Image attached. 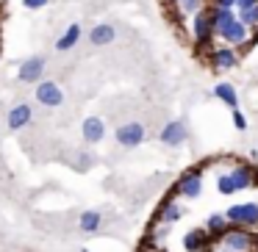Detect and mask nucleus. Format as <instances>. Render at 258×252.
<instances>
[{
    "instance_id": "nucleus-1",
    "label": "nucleus",
    "mask_w": 258,
    "mask_h": 252,
    "mask_svg": "<svg viewBox=\"0 0 258 252\" xmlns=\"http://www.w3.org/2000/svg\"><path fill=\"white\" fill-rule=\"evenodd\" d=\"M255 186H258V172L250 163H236L233 169H228V172H222L217 178V191L222 197H233L239 191L255 189Z\"/></svg>"
},
{
    "instance_id": "nucleus-2",
    "label": "nucleus",
    "mask_w": 258,
    "mask_h": 252,
    "mask_svg": "<svg viewBox=\"0 0 258 252\" xmlns=\"http://www.w3.org/2000/svg\"><path fill=\"white\" fill-rule=\"evenodd\" d=\"M172 189L178 191V197H183V200H197V197L203 194V163L189 166V169H186V172L172 183Z\"/></svg>"
},
{
    "instance_id": "nucleus-3",
    "label": "nucleus",
    "mask_w": 258,
    "mask_h": 252,
    "mask_svg": "<svg viewBox=\"0 0 258 252\" xmlns=\"http://www.w3.org/2000/svg\"><path fill=\"white\" fill-rule=\"evenodd\" d=\"M219 246H225V252H247L252 246H258V235L250 227H230L228 233L219 238Z\"/></svg>"
},
{
    "instance_id": "nucleus-4",
    "label": "nucleus",
    "mask_w": 258,
    "mask_h": 252,
    "mask_svg": "<svg viewBox=\"0 0 258 252\" xmlns=\"http://www.w3.org/2000/svg\"><path fill=\"white\" fill-rule=\"evenodd\" d=\"M214 14H211V6L203 9V12L195 14V20H191V42H195L197 47H208V42L214 39Z\"/></svg>"
},
{
    "instance_id": "nucleus-5",
    "label": "nucleus",
    "mask_w": 258,
    "mask_h": 252,
    "mask_svg": "<svg viewBox=\"0 0 258 252\" xmlns=\"http://www.w3.org/2000/svg\"><path fill=\"white\" fill-rule=\"evenodd\" d=\"M225 216H228V222L236 224V227L255 230L258 227V202H236V205H230L228 211H225Z\"/></svg>"
},
{
    "instance_id": "nucleus-6",
    "label": "nucleus",
    "mask_w": 258,
    "mask_h": 252,
    "mask_svg": "<svg viewBox=\"0 0 258 252\" xmlns=\"http://www.w3.org/2000/svg\"><path fill=\"white\" fill-rule=\"evenodd\" d=\"M239 58H241V53L236 50V47L225 45V42L208 53V61H211V67L217 69V72H228V69H236V67H239Z\"/></svg>"
},
{
    "instance_id": "nucleus-7",
    "label": "nucleus",
    "mask_w": 258,
    "mask_h": 252,
    "mask_svg": "<svg viewBox=\"0 0 258 252\" xmlns=\"http://www.w3.org/2000/svg\"><path fill=\"white\" fill-rule=\"evenodd\" d=\"M114 139H117L119 147H128V150H134V147L145 144L147 139V130L142 122H125L117 128V133H114Z\"/></svg>"
},
{
    "instance_id": "nucleus-8",
    "label": "nucleus",
    "mask_w": 258,
    "mask_h": 252,
    "mask_svg": "<svg viewBox=\"0 0 258 252\" xmlns=\"http://www.w3.org/2000/svg\"><path fill=\"white\" fill-rule=\"evenodd\" d=\"M34 97L39 106L45 108H58L64 103V89L56 83V80H39L34 89Z\"/></svg>"
},
{
    "instance_id": "nucleus-9",
    "label": "nucleus",
    "mask_w": 258,
    "mask_h": 252,
    "mask_svg": "<svg viewBox=\"0 0 258 252\" xmlns=\"http://www.w3.org/2000/svg\"><path fill=\"white\" fill-rule=\"evenodd\" d=\"M189 139V125L183 119H169L161 130H158V141L167 147H180L183 141Z\"/></svg>"
},
{
    "instance_id": "nucleus-10",
    "label": "nucleus",
    "mask_w": 258,
    "mask_h": 252,
    "mask_svg": "<svg viewBox=\"0 0 258 252\" xmlns=\"http://www.w3.org/2000/svg\"><path fill=\"white\" fill-rule=\"evenodd\" d=\"M45 56H28L17 67V80L20 83H39L42 75H45Z\"/></svg>"
},
{
    "instance_id": "nucleus-11",
    "label": "nucleus",
    "mask_w": 258,
    "mask_h": 252,
    "mask_svg": "<svg viewBox=\"0 0 258 252\" xmlns=\"http://www.w3.org/2000/svg\"><path fill=\"white\" fill-rule=\"evenodd\" d=\"M175 197H178V191L175 189H169V194L161 200V205H158V213H156V219L158 222H164V224H175L178 219H183V213H186V208L180 205V202H175Z\"/></svg>"
},
{
    "instance_id": "nucleus-12",
    "label": "nucleus",
    "mask_w": 258,
    "mask_h": 252,
    "mask_svg": "<svg viewBox=\"0 0 258 252\" xmlns=\"http://www.w3.org/2000/svg\"><path fill=\"white\" fill-rule=\"evenodd\" d=\"M211 244H214V238L206 227H195L183 235V249L186 252H208Z\"/></svg>"
},
{
    "instance_id": "nucleus-13",
    "label": "nucleus",
    "mask_w": 258,
    "mask_h": 252,
    "mask_svg": "<svg viewBox=\"0 0 258 252\" xmlns=\"http://www.w3.org/2000/svg\"><path fill=\"white\" fill-rule=\"evenodd\" d=\"M219 39H222L225 45H230V47H236V50H239L241 45H247V42H250V28H247V25L241 23L239 17H236V23L230 25V28L225 31V34L219 36Z\"/></svg>"
},
{
    "instance_id": "nucleus-14",
    "label": "nucleus",
    "mask_w": 258,
    "mask_h": 252,
    "mask_svg": "<svg viewBox=\"0 0 258 252\" xmlns=\"http://www.w3.org/2000/svg\"><path fill=\"white\" fill-rule=\"evenodd\" d=\"M34 119V108L28 106V103H20V106H14L12 111H9V117H6V125H9V130H23L25 125Z\"/></svg>"
},
{
    "instance_id": "nucleus-15",
    "label": "nucleus",
    "mask_w": 258,
    "mask_h": 252,
    "mask_svg": "<svg viewBox=\"0 0 258 252\" xmlns=\"http://www.w3.org/2000/svg\"><path fill=\"white\" fill-rule=\"evenodd\" d=\"M81 136H84L86 144H97L106 136V122L100 117H86L84 125H81Z\"/></svg>"
},
{
    "instance_id": "nucleus-16",
    "label": "nucleus",
    "mask_w": 258,
    "mask_h": 252,
    "mask_svg": "<svg viewBox=\"0 0 258 252\" xmlns=\"http://www.w3.org/2000/svg\"><path fill=\"white\" fill-rule=\"evenodd\" d=\"M211 14H214V34L217 36H222L236 23V17H239L236 9H214V6H211Z\"/></svg>"
},
{
    "instance_id": "nucleus-17",
    "label": "nucleus",
    "mask_w": 258,
    "mask_h": 252,
    "mask_svg": "<svg viewBox=\"0 0 258 252\" xmlns=\"http://www.w3.org/2000/svg\"><path fill=\"white\" fill-rule=\"evenodd\" d=\"M114 39H117V31H114V25H108V23H100V25H95V28L89 31V42L95 47H106V45H111Z\"/></svg>"
},
{
    "instance_id": "nucleus-18",
    "label": "nucleus",
    "mask_w": 258,
    "mask_h": 252,
    "mask_svg": "<svg viewBox=\"0 0 258 252\" xmlns=\"http://www.w3.org/2000/svg\"><path fill=\"white\" fill-rule=\"evenodd\" d=\"M230 227H233V224L228 222V216H225V213H211V216L206 219V230L211 233V238H214V241H219Z\"/></svg>"
},
{
    "instance_id": "nucleus-19",
    "label": "nucleus",
    "mask_w": 258,
    "mask_h": 252,
    "mask_svg": "<svg viewBox=\"0 0 258 252\" xmlns=\"http://www.w3.org/2000/svg\"><path fill=\"white\" fill-rule=\"evenodd\" d=\"M214 97H217V100H222L230 111H233V108H239V95H236V86L228 83V80H222V83L214 86Z\"/></svg>"
},
{
    "instance_id": "nucleus-20",
    "label": "nucleus",
    "mask_w": 258,
    "mask_h": 252,
    "mask_svg": "<svg viewBox=\"0 0 258 252\" xmlns=\"http://www.w3.org/2000/svg\"><path fill=\"white\" fill-rule=\"evenodd\" d=\"M78 39H81V25H78V23L67 25V31H64V34L56 39V50H58V53L73 50V47L78 45Z\"/></svg>"
},
{
    "instance_id": "nucleus-21",
    "label": "nucleus",
    "mask_w": 258,
    "mask_h": 252,
    "mask_svg": "<svg viewBox=\"0 0 258 252\" xmlns=\"http://www.w3.org/2000/svg\"><path fill=\"white\" fill-rule=\"evenodd\" d=\"M103 224V213L100 211H84L78 216V230L81 233H97Z\"/></svg>"
},
{
    "instance_id": "nucleus-22",
    "label": "nucleus",
    "mask_w": 258,
    "mask_h": 252,
    "mask_svg": "<svg viewBox=\"0 0 258 252\" xmlns=\"http://www.w3.org/2000/svg\"><path fill=\"white\" fill-rule=\"evenodd\" d=\"M178 9H180V14H191L195 17L197 12L206 9V0H178Z\"/></svg>"
},
{
    "instance_id": "nucleus-23",
    "label": "nucleus",
    "mask_w": 258,
    "mask_h": 252,
    "mask_svg": "<svg viewBox=\"0 0 258 252\" xmlns=\"http://www.w3.org/2000/svg\"><path fill=\"white\" fill-rule=\"evenodd\" d=\"M230 114H233V128L236 130H247V117H244V114H241L239 108H233Z\"/></svg>"
},
{
    "instance_id": "nucleus-24",
    "label": "nucleus",
    "mask_w": 258,
    "mask_h": 252,
    "mask_svg": "<svg viewBox=\"0 0 258 252\" xmlns=\"http://www.w3.org/2000/svg\"><path fill=\"white\" fill-rule=\"evenodd\" d=\"M50 0H23V6L28 9V12H39V9H45Z\"/></svg>"
},
{
    "instance_id": "nucleus-25",
    "label": "nucleus",
    "mask_w": 258,
    "mask_h": 252,
    "mask_svg": "<svg viewBox=\"0 0 258 252\" xmlns=\"http://www.w3.org/2000/svg\"><path fill=\"white\" fill-rule=\"evenodd\" d=\"M214 9H236V0H208Z\"/></svg>"
},
{
    "instance_id": "nucleus-26",
    "label": "nucleus",
    "mask_w": 258,
    "mask_h": 252,
    "mask_svg": "<svg viewBox=\"0 0 258 252\" xmlns=\"http://www.w3.org/2000/svg\"><path fill=\"white\" fill-rule=\"evenodd\" d=\"M258 6V0H236V12H244V9Z\"/></svg>"
},
{
    "instance_id": "nucleus-27",
    "label": "nucleus",
    "mask_w": 258,
    "mask_h": 252,
    "mask_svg": "<svg viewBox=\"0 0 258 252\" xmlns=\"http://www.w3.org/2000/svg\"><path fill=\"white\" fill-rule=\"evenodd\" d=\"M169 3H172V6H178V0H169Z\"/></svg>"
}]
</instances>
